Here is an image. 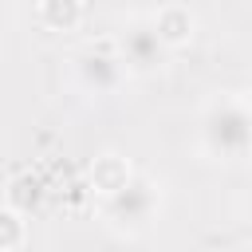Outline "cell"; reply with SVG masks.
<instances>
[{
    "label": "cell",
    "instance_id": "cell-1",
    "mask_svg": "<svg viewBox=\"0 0 252 252\" xmlns=\"http://www.w3.org/2000/svg\"><path fill=\"white\" fill-rule=\"evenodd\" d=\"M201 146L217 161H240L252 146V114L244 94H220L201 114Z\"/></svg>",
    "mask_w": 252,
    "mask_h": 252
},
{
    "label": "cell",
    "instance_id": "cell-2",
    "mask_svg": "<svg viewBox=\"0 0 252 252\" xmlns=\"http://www.w3.org/2000/svg\"><path fill=\"white\" fill-rule=\"evenodd\" d=\"M158 209H161L158 185L146 181V177H134V173L114 193L102 197V213H106V220L118 232H142V228H150L154 217H158Z\"/></svg>",
    "mask_w": 252,
    "mask_h": 252
},
{
    "label": "cell",
    "instance_id": "cell-3",
    "mask_svg": "<svg viewBox=\"0 0 252 252\" xmlns=\"http://www.w3.org/2000/svg\"><path fill=\"white\" fill-rule=\"evenodd\" d=\"M118 59L126 71H138V75H154L158 67H165L169 59V47L161 43V35L154 32L150 20H130L118 35Z\"/></svg>",
    "mask_w": 252,
    "mask_h": 252
},
{
    "label": "cell",
    "instance_id": "cell-4",
    "mask_svg": "<svg viewBox=\"0 0 252 252\" xmlns=\"http://www.w3.org/2000/svg\"><path fill=\"white\" fill-rule=\"evenodd\" d=\"M122 75H126V67H122V59H118V47H114V43H98V47H87V51L79 55V79H83V87L94 91V94L118 91Z\"/></svg>",
    "mask_w": 252,
    "mask_h": 252
},
{
    "label": "cell",
    "instance_id": "cell-5",
    "mask_svg": "<svg viewBox=\"0 0 252 252\" xmlns=\"http://www.w3.org/2000/svg\"><path fill=\"white\" fill-rule=\"evenodd\" d=\"M150 24H154V32L161 35V43L173 51V47H181V43H189L193 39V28H197V20H193V12L185 8V4H165V8H158L154 16H150Z\"/></svg>",
    "mask_w": 252,
    "mask_h": 252
},
{
    "label": "cell",
    "instance_id": "cell-6",
    "mask_svg": "<svg viewBox=\"0 0 252 252\" xmlns=\"http://www.w3.org/2000/svg\"><path fill=\"white\" fill-rule=\"evenodd\" d=\"M35 16L47 32H75L83 24V0H39Z\"/></svg>",
    "mask_w": 252,
    "mask_h": 252
},
{
    "label": "cell",
    "instance_id": "cell-7",
    "mask_svg": "<svg viewBox=\"0 0 252 252\" xmlns=\"http://www.w3.org/2000/svg\"><path fill=\"white\" fill-rule=\"evenodd\" d=\"M126 177H130V165H126V158H118V154H102V158H94V165H91V185H94L102 197L114 193Z\"/></svg>",
    "mask_w": 252,
    "mask_h": 252
},
{
    "label": "cell",
    "instance_id": "cell-8",
    "mask_svg": "<svg viewBox=\"0 0 252 252\" xmlns=\"http://www.w3.org/2000/svg\"><path fill=\"white\" fill-rule=\"evenodd\" d=\"M39 201H43V181L39 177H32V173L12 177V185H8V205L12 209H20L28 217L32 209H39Z\"/></svg>",
    "mask_w": 252,
    "mask_h": 252
},
{
    "label": "cell",
    "instance_id": "cell-9",
    "mask_svg": "<svg viewBox=\"0 0 252 252\" xmlns=\"http://www.w3.org/2000/svg\"><path fill=\"white\" fill-rule=\"evenodd\" d=\"M24 236H28V220H24V213L12 209V205H4V209H0V252H4V248H20Z\"/></svg>",
    "mask_w": 252,
    "mask_h": 252
}]
</instances>
